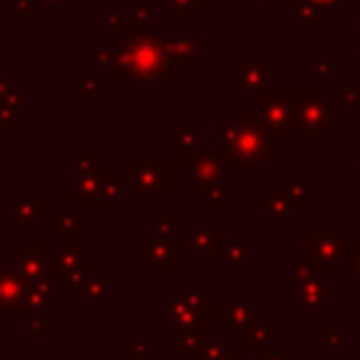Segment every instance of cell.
I'll list each match as a JSON object with an SVG mask.
<instances>
[{
	"mask_svg": "<svg viewBox=\"0 0 360 360\" xmlns=\"http://www.w3.org/2000/svg\"><path fill=\"white\" fill-rule=\"evenodd\" d=\"M292 90L301 98L298 132L307 135L309 146L318 141V135L340 132V104L326 93L323 84H292Z\"/></svg>",
	"mask_w": 360,
	"mask_h": 360,
	"instance_id": "3",
	"label": "cell"
},
{
	"mask_svg": "<svg viewBox=\"0 0 360 360\" xmlns=\"http://www.w3.org/2000/svg\"><path fill=\"white\" fill-rule=\"evenodd\" d=\"M307 248L309 259L323 273H338L343 256H349V242L340 236V228H309L307 231Z\"/></svg>",
	"mask_w": 360,
	"mask_h": 360,
	"instance_id": "7",
	"label": "cell"
},
{
	"mask_svg": "<svg viewBox=\"0 0 360 360\" xmlns=\"http://www.w3.org/2000/svg\"><path fill=\"white\" fill-rule=\"evenodd\" d=\"M124 186L129 197H172L174 194V166L149 158L129 160L124 166Z\"/></svg>",
	"mask_w": 360,
	"mask_h": 360,
	"instance_id": "5",
	"label": "cell"
},
{
	"mask_svg": "<svg viewBox=\"0 0 360 360\" xmlns=\"http://www.w3.org/2000/svg\"><path fill=\"white\" fill-rule=\"evenodd\" d=\"M98 17H101V22H104V31H124V28H127L124 8H110V6H104V8L98 11Z\"/></svg>",
	"mask_w": 360,
	"mask_h": 360,
	"instance_id": "19",
	"label": "cell"
},
{
	"mask_svg": "<svg viewBox=\"0 0 360 360\" xmlns=\"http://www.w3.org/2000/svg\"><path fill=\"white\" fill-rule=\"evenodd\" d=\"M163 48L174 70H200V39L191 34H169L163 37Z\"/></svg>",
	"mask_w": 360,
	"mask_h": 360,
	"instance_id": "10",
	"label": "cell"
},
{
	"mask_svg": "<svg viewBox=\"0 0 360 360\" xmlns=\"http://www.w3.org/2000/svg\"><path fill=\"white\" fill-rule=\"evenodd\" d=\"M174 146H177V163L191 158V155H197L200 152V124H191V121L177 124Z\"/></svg>",
	"mask_w": 360,
	"mask_h": 360,
	"instance_id": "15",
	"label": "cell"
},
{
	"mask_svg": "<svg viewBox=\"0 0 360 360\" xmlns=\"http://www.w3.org/2000/svg\"><path fill=\"white\" fill-rule=\"evenodd\" d=\"M37 6H48V17H59V11L65 6H70L73 0H34Z\"/></svg>",
	"mask_w": 360,
	"mask_h": 360,
	"instance_id": "24",
	"label": "cell"
},
{
	"mask_svg": "<svg viewBox=\"0 0 360 360\" xmlns=\"http://www.w3.org/2000/svg\"><path fill=\"white\" fill-rule=\"evenodd\" d=\"M276 132L264 127L253 110H245L239 121L217 124V158L225 172H262L276 158Z\"/></svg>",
	"mask_w": 360,
	"mask_h": 360,
	"instance_id": "1",
	"label": "cell"
},
{
	"mask_svg": "<svg viewBox=\"0 0 360 360\" xmlns=\"http://www.w3.org/2000/svg\"><path fill=\"white\" fill-rule=\"evenodd\" d=\"M304 180H307V177H301V174H292V191H295L301 200H304V194H307V197H315V188H312V186H307Z\"/></svg>",
	"mask_w": 360,
	"mask_h": 360,
	"instance_id": "23",
	"label": "cell"
},
{
	"mask_svg": "<svg viewBox=\"0 0 360 360\" xmlns=\"http://www.w3.org/2000/svg\"><path fill=\"white\" fill-rule=\"evenodd\" d=\"M186 248H188V256L194 262L219 259L225 253V228L222 225H217V228H197V231L188 233Z\"/></svg>",
	"mask_w": 360,
	"mask_h": 360,
	"instance_id": "11",
	"label": "cell"
},
{
	"mask_svg": "<svg viewBox=\"0 0 360 360\" xmlns=\"http://www.w3.org/2000/svg\"><path fill=\"white\" fill-rule=\"evenodd\" d=\"M110 73L112 82H174V65L166 56L163 37L152 31L129 34Z\"/></svg>",
	"mask_w": 360,
	"mask_h": 360,
	"instance_id": "2",
	"label": "cell"
},
{
	"mask_svg": "<svg viewBox=\"0 0 360 360\" xmlns=\"http://www.w3.org/2000/svg\"><path fill=\"white\" fill-rule=\"evenodd\" d=\"M309 3H318V6H326V8H329V6H335L338 0H309Z\"/></svg>",
	"mask_w": 360,
	"mask_h": 360,
	"instance_id": "28",
	"label": "cell"
},
{
	"mask_svg": "<svg viewBox=\"0 0 360 360\" xmlns=\"http://www.w3.org/2000/svg\"><path fill=\"white\" fill-rule=\"evenodd\" d=\"M22 298H25V290H22L20 276L0 270V309H6V312L20 309Z\"/></svg>",
	"mask_w": 360,
	"mask_h": 360,
	"instance_id": "14",
	"label": "cell"
},
{
	"mask_svg": "<svg viewBox=\"0 0 360 360\" xmlns=\"http://www.w3.org/2000/svg\"><path fill=\"white\" fill-rule=\"evenodd\" d=\"M73 84H76V96H93L98 90V79H96V70H79L73 76Z\"/></svg>",
	"mask_w": 360,
	"mask_h": 360,
	"instance_id": "20",
	"label": "cell"
},
{
	"mask_svg": "<svg viewBox=\"0 0 360 360\" xmlns=\"http://www.w3.org/2000/svg\"><path fill=\"white\" fill-rule=\"evenodd\" d=\"M354 180H360V160L354 163Z\"/></svg>",
	"mask_w": 360,
	"mask_h": 360,
	"instance_id": "29",
	"label": "cell"
},
{
	"mask_svg": "<svg viewBox=\"0 0 360 360\" xmlns=\"http://www.w3.org/2000/svg\"><path fill=\"white\" fill-rule=\"evenodd\" d=\"M354 31H357V39H360V17H357V25H354Z\"/></svg>",
	"mask_w": 360,
	"mask_h": 360,
	"instance_id": "31",
	"label": "cell"
},
{
	"mask_svg": "<svg viewBox=\"0 0 360 360\" xmlns=\"http://www.w3.org/2000/svg\"><path fill=\"white\" fill-rule=\"evenodd\" d=\"M8 14L17 17V20H28V17L37 14V3L34 0H14L11 8H8Z\"/></svg>",
	"mask_w": 360,
	"mask_h": 360,
	"instance_id": "22",
	"label": "cell"
},
{
	"mask_svg": "<svg viewBox=\"0 0 360 360\" xmlns=\"http://www.w3.org/2000/svg\"><path fill=\"white\" fill-rule=\"evenodd\" d=\"M354 68L360 70V48H357V56H354Z\"/></svg>",
	"mask_w": 360,
	"mask_h": 360,
	"instance_id": "30",
	"label": "cell"
},
{
	"mask_svg": "<svg viewBox=\"0 0 360 360\" xmlns=\"http://www.w3.org/2000/svg\"><path fill=\"white\" fill-rule=\"evenodd\" d=\"M343 101H349L352 107H360V84L346 87V90H343Z\"/></svg>",
	"mask_w": 360,
	"mask_h": 360,
	"instance_id": "25",
	"label": "cell"
},
{
	"mask_svg": "<svg viewBox=\"0 0 360 360\" xmlns=\"http://www.w3.org/2000/svg\"><path fill=\"white\" fill-rule=\"evenodd\" d=\"M295 0H242V6H292Z\"/></svg>",
	"mask_w": 360,
	"mask_h": 360,
	"instance_id": "27",
	"label": "cell"
},
{
	"mask_svg": "<svg viewBox=\"0 0 360 360\" xmlns=\"http://www.w3.org/2000/svg\"><path fill=\"white\" fill-rule=\"evenodd\" d=\"M304 65L312 70V73H318V76H329V73H335V70H340V65H343V59H338V56H332V59H304Z\"/></svg>",
	"mask_w": 360,
	"mask_h": 360,
	"instance_id": "21",
	"label": "cell"
},
{
	"mask_svg": "<svg viewBox=\"0 0 360 360\" xmlns=\"http://www.w3.org/2000/svg\"><path fill=\"white\" fill-rule=\"evenodd\" d=\"M48 233H59L68 245H76V236L82 239V214H48Z\"/></svg>",
	"mask_w": 360,
	"mask_h": 360,
	"instance_id": "13",
	"label": "cell"
},
{
	"mask_svg": "<svg viewBox=\"0 0 360 360\" xmlns=\"http://www.w3.org/2000/svg\"><path fill=\"white\" fill-rule=\"evenodd\" d=\"M349 256L354 259V264H357V276H360V239H352V242H349ZM357 298H360V287H357Z\"/></svg>",
	"mask_w": 360,
	"mask_h": 360,
	"instance_id": "26",
	"label": "cell"
},
{
	"mask_svg": "<svg viewBox=\"0 0 360 360\" xmlns=\"http://www.w3.org/2000/svg\"><path fill=\"white\" fill-rule=\"evenodd\" d=\"M326 273L312 270L309 264H298L292 273V309L295 312H323L329 307L326 295Z\"/></svg>",
	"mask_w": 360,
	"mask_h": 360,
	"instance_id": "6",
	"label": "cell"
},
{
	"mask_svg": "<svg viewBox=\"0 0 360 360\" xmlns=\"http://www.w3.org/2000/svg\"><path fill=\"white\" fill-rule=\"evenodd\" d=\"M228 82H236L248 93H262L276 84V59L273 56H264V59L248 56L239 62V68L233 73H228Z\"/></svg>",
	"mask_w": 360,
	"mask_h": 360,
	"instance_id": "8",
	"label": "cell"
},
{
	"mask_svg": "<svg viewBox=\"0 0 360 360\" xmlns=\"http://www.w3.org/2000/svg\"><path fill=\"white\" fill-rule=\"evenodd\" d=\"M214 0H163V14L166 17H200L205 6Z\"/></svg>",
	"mask_w": 360,
	"mask_h": 360,
	"instance_id": "17",
	"label": "cell"
},
{
	"mask_svg": "<svg viewBox=\"0 0 360 360\" xmlns=\"http://www.w3.org/2000/svg\"><path fill=\"white\" fill-rule=\"evenodd\" d=\"M329 17L326 6L309 3V0H295L292 3V31H315L318 22Z\"/></svg>",
	"mask_w": 360,
	"mask_h": 360,
	"instance_id": "12",
	"label": "cell"
},
{
	"mask_svg": "<svg viewBox=\"0 0 360 360\" xmlns=\"http://www.w3.org/2000/svg\"><path fill=\"white\" fill-rule=\"evenodd\" d=\"M115 56H118V48H112V45H107V48L87 45V68H90V70H101V68L112 70Z\"/></svg>",
	"mask_w": 360,
	"mask_h": 360,
	"instance_id": "18",
	"label": "cell"
},
{
	"mask_svg": "<svg viewBox=\"0 0 360 360\" xmlns=\"http://www.w3.org/2000/svg\"><path fill=\"white\" fill-rule=\"evenodd\" d=\"M124 17H127V31L129 34L149 31V0H135L129 8H124Z\"/></svg>",
	"mask_w": 360,
	"mask_h": 360,
	"instance_id": "16",
	"label": "cell"
},
{
	"mask_svg": "<svg viewBox=\"0 0 360 360\" xmlns=\"http://www.w3.org/2000/svg\"><path fill=\"white\" fill-rule=\"evenodd\" d=\"M177 166H183L186 174L191 177V188H188L191 197H202V191H205L208 186L219 183V174H222L219 158H217V155H205V152H197V155H191V160L186 158V160H180Z\"/></svg>",
	"mask_w": 360,
	"mask_h": 360,
	"instance_id": "9",
	"label": "cell"
},
{
	"mask_svg": "<svg viewBox=\"0 0 360 360\" xmlns=\"http://www.w3.org/2000/svg\"><path fill=\"white\" fill-rule=\"evenodd\" d=\"M298 110H301V98L295 96L292 84H273L256 93V101H253L256 118L264 127H270L284 146L298 132Z\"/></svg>",
	"mask_w": 360,
	"mask_h": 360,
	"instance_id": "4",
	"label": "cell"
}]
</instances>
